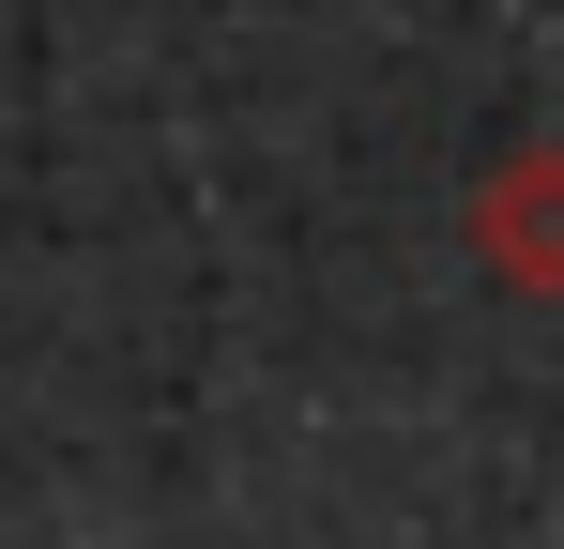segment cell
Returning a JSON list of instances; mask_svg holds the SVG:
<instances>
[{
  "mask_svg": "<svg viewBox=\"0 0 564 549\" xmlns=\"http://www.w3.org/2000/svg\"><path fill=\"white\" fill-rule=\"evenodd\" d=\"M473 260L503 290H564V138H534L473 183Z\"/></svg>",
  "mask_w": 564,
  "mask_h": 549,
  "instance_id": "obj_1",
  "label": "cell"
}]
</instances>
